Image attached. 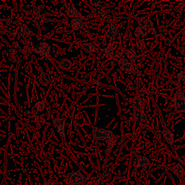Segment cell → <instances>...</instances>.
Wrapping results in <instances>:
<instances>
[{"label":"cell","mask_w":185,"mask_h":185,"mask_svg":"<svg viewBox=\"0 0 185 185\" xmlns=\"http://www.w3.org/2000/svg\"><path fill=\"white\" fill-rule=\"evenodd\" d=\"M46 100L44 99L42 101H39L38 103H36V104L35 105V106L33 108L32 112L34 113H37L39 112H41L42 110H44V108L45 107V105H46Z\"/></svg>","instance_id":"obj_16"},{"label":"cell","mask_w":185,"mask_h":185,"mask_svg":"<svg viewBox=\"0 0 185 185\" xmlns=\"http://www.w3.org/2000/svg\"><path fill=\"white\" fill-rule=\"evenodd\" d=\"M104 52H105L104 54L106 55V56H108V57L112 56L114 53V45H113L112 44H109V45H108L107 48L106 49V50H105Z\"/></svg>","instance_id":"obj_23"},{"label":"cell","mask_w":185,"mask_h":185,"mask_svg":"<svg viewBox=\"0 0 185 185\" xmlns=\"http://www.w3.org/2000/svg\"><path fill=\"white\" fill-rule=\"evenodd\" d=\"M121 69L126 73H132L134 71V66L130 62H129L126 59H122L119 63Z\"/></svg>","instance_id":"obj_4"},{"label":"cell","mask_w":185,"mask_h":185,"mask_svg":"<svg viewBox=\"0 0 185 185\" xmlns=\"http://www.w3.org/2000/svg\"><path fill=\"white\" fill-rule=\"evenodd\" d=\"M2 185H7V181H6L5 177L2 179Z\"/></svg>","instance_id":"obj_33"},{"label":"cell","mask_w":185,"mask_h":185,"mask_svg":"<svg viewBox=\"0 0 185 185\" xmlns=\"http://www.w3.org/2000/svg\"><path fill=\"white\" fill-rule=\"evenodd\" d=\"M36 38H38V39H40V38H40V36H36Z\"/></svg>","instance_id":"obj_36"},{"label":"cell","mask_w":185,"mask_h":185,"mask_svg":"<svg viewBox=\"0 0 185 185\" xmlns=\"http://www.w3.org/2000/svg\"><path fill=\"white\" fill-rule=\"evenodd\" d=\"M148 31L145 29V28H143V26H138L136 28V29H135V33L136 36L138 37V38H142V37L143 36H145L146 35L148 34Z\"/></svg>","instance_id":"obj_17"},{"label":"cell","mask_w":185,"mask_h":185,"mask_svg":"<svg viewBox=\"0 0 185 185\" xmlns=\"http://www.w3.org/2000/svg\"><path fill=\"white\" fill-rule=\"evenodd\" d=\"M50 46L46 42H41L37 44L34 48V52L36 54H40L41 56L46 57V59L50 58Z\"/></svg>","instance_id":"obj_3"},{"label":"cell","mask_w":185,"mask_h":185,"mask_svg":"<svg viewBox=\"0 0 185 185\" xmlns=\"http://www.w3.org/2000/svg\"><path fill=\"white\" fill-rule=\"evenodd\" d=\"M85 181V178L81 171H76L71 173L66 176V185H81Z\"/></svg>","instance_id":"obj_2"},{"label":"cell","mask_w":185,"mask_h":185,"mask_svg":"<svg viewBox=\"0 0 185 185\" xmlns=\"http://www.w3.org/2000/svg\"><path fill=\"white\" fill-rule=\"evenodd\" d=\"M139 26H143L148 31H153L155 30L153 27V24L148 18H142L139 20Z\"/></svg>","instance_id":"obj_6"},{"label":"cell","mask_w":185,"mask_h":185,"mask_svg":"<svg viewBox=\"0 0 185 185\" xmlns=\"http://www.w3.org/2000/svg\"><path fill=\"white\" fill-rule=\"evenodd\" d=\"M59 51V48L57 45L53 44L50 46V51H49V54L52 55H57Z\"/></svg>","instance_id":"obj_26"},{"label":"cell","mask_w":185,"mask_h":185,"mask_svg":"<svg viewBox=\"0 0 185 185\" xmlns=\"http://www.w3.org/2000/svg\"><path fill=\"white\" fill-rule=\"evenodd\" d=\"M81 47L83 50L88 51V52H93L96 51V47L89 43H84L81 45Z\"/></svg>","instance_id":"obj_22"},{"label":"cell","mask_w":185,"mask_h":185,"mask_svg":"<svg viewBox=\"0 0 185 185\" xmlns=\"http://www.w3.org/2000/svg\"><path fill=\"white\" fill-rule=\"evenodd\" d=\"M12 45H13V46L15 47V48H18V47L19 46V42H18V41H15Z\"/></svg>","instance_id":"obj_31"},{"label":"cell","mask_w":185,"mask_h":185,"mask_svg":"<svg viewBox=\"0 0 185 185\" xmlns=\"http://www.w3.org/2000/svg\"><path fill=\"white\" fill-rule=\"evenodd\" d=\"M123 142H124V137H116V138H115L114 143H115V145H121L123 144Z\"/></svg>","instance_id":"obj_28"},{"label":"cell","mask_w":185,"mask_h":185,"mask_svg":"<svg viewBox=\"0 0 185 185\" xmlns=\"http://www.w3.org/2000/svg\"><path fill=\"white\" fill-rule=\"evenodd\" d=\"M67 14H68V15L70 16V17H74L76 18H81V11H80L79 10H77V8H75L73 5H71L70 7L68 8V10H67Z\"/></svg>","instance_id":"obj_13"},{"label":"cell","mask_w":185,"mask_h":185,"mask_svg":"<svg viewBox=\"0 0 185 185\" xmlns=\"http://www.w3.org/2000/svg\"><path fill=\"white\" fill-rule=\"evenodd\" d=\"M38 123L40 124H43L44 123V122H45V120L44 118H42V117H40V118L38 119Z\"/></svg>","instance_id":"obj_30"},{"label":"cell","mask_w":185,"mask_h":185,"mask_svg":"<svg viewBox=\"0 0 185 185\" xmlns=\"http://www.w3.org/2000/svg\"><path fill=\"white\" fill-rule=\"evenodd\" d=\"M59 67L64 70L69 69L72 67L71 61L68 60V59H63L60 62H59Z\"/></svg>","instance_id":"obj_19"},{"label":"cell","mask_w":185,"mask_h":185,"mask_svg":"<svg viewBox=\"0 0 185 185\" xmlns=\"http://www.w3.org/2000/svg\"><path fill=\"white\" fill-rule=\"evenodd\" d=\"M173 172L178 178L182 179L184 176V169L181 164L177 163L173 167Z\"/></svg>","instance_id":"obj_11"},{"label":"cell","mask_w":185,"mask_h":185,"mask_svg":"<svg viewBox=\"0 0 185 185\" xmlns=\"http://www.w3.org/2000/svg\"><path fill=\"white\" fill-rule=\"evenodd\" d=\"M143 112H134V120L136 124H140L142 118H143Z\"/></svg>","instance_id":"obj_25"},{"label":"cell","mask_w":185,"mask_h":185,"mask_svg":"<svg viewBox=\"0 0 185 185\" xmlns=\"http://www.w3.org/2000/svg\"><path fill=\"white\" fill-rule=\"evenodd\" d=\"M164 137H165L166 140L168 142L170 145H173L174 143V135L172 132L164 125V129L163 131Z\"/></svg>","instance_id":"obj_10"},{"label":"cell","mask_w":185,"mask_h":185,"mask_svg":"<svg viewBox=\"0 0 185 185\" xmlns=\"http://www.w3.org/2000/svg\"><path fill=\"white\" fill-rule=\"evenodd\" d=\"M72 27L75 30H81L83 28V22L79 18H74L71 21Z\"/></svg>","instance_id":"obj_12"},{"label":"cell","mask_w":185,"mask_h":185,"mask_svg":"<svg viewBox=\"0 0 185 185\" xmlns=\"http://www.w3.org/2000/svg\"><path fill=\"white\" fill-rule=\"evenodd\" d=\"M95 85H96V86H97V87H99V86H100V82H99V81H97V82H96V84H95Z\"/></svg>","instance_id":"obj_34"},{"label":"cell","mask_w":185,"mask_h":185,"mask_svg":"<svg viewBox=\"0 0 185 185\" xmlns=\"http://www.w3.org/2000/svg\"><path fill=\"white\" fill-rule=\"evenodd\" d=\"M2 22L0 20V28H2Z\"/></svg>","instance_id":"obj_35"},{"label":"cell","mask_w":185,"mask_h":185,"mask_svg":"<svg viewBox=\"0 0 185 185\" xmlns=\"http://www.w3.org/2000/svg\"><path fill=\"white\" fill-rule=\"evenodd\" d=\"M43 185H55V182L53 180L48 179V180L45 181V182H44V184Z\"/></svg>","instance_id":"obj_29"},{"label":"cell","mask_w":185,"mask_h":185,"mask_svg":"<svg viewBox=\"0 0 185 185\" xmlns=\"http://www.w3.org/2000/svg\"><path fill=\"white\" fill-rule=\"evenodd\" d=\"M137 48H138L140 50L142 51V52L146 53L147 52V48H146V45H145V43L143 39L140 38H138L137 39Z\"/></svg>","instance_id":"obj_20"},{"label":"cell","mask_w":185,"mask_h":185,"mask_svg":"<svg viewBox=\"0 0 185 185\" xmlns=\"http://www.w3.org/2000/svg\"><path fill=\"white\" fill-rule=\"evenodd\" d=\"M54 125L56 127L59 135L62 137L63 141L65 140V122L63 120H54Z\"/></svg>","instance_id":"obj_5"},{"label":"cell","mask_w":185,"mask_h":185,"mask_svg":"<svg viewBox=\"0 0 185 185\" xmlns=\"http://www.w3.org/2000/svg\"><path fill=\"white\" fill-rule=\"evenodd\" d=\"M17 33L20 37H28L30 36L31 32L26 25L20 24L17 28Z\"/></svg>","instance_id":"obj_7"},{"label":"cell","mask_w":185,"mask_h":185,"mask_svg":"<svg viewBox=\"0 0 185 185\" xmlns=\"http://www.w3.org/2000/svg\"><path fill=\"white\" fill-rule=\"evenodd\" d=\"M92 134L96 139L101 140H105L106 143H108L109 146H113L115 145L114 141L116 137L113 135L112 132L104 130V129H99V128H94L92 131Z\"/></svg>","instance_id":"obj_1"},{"label":"cell","mask_w":185,"mask_h":185,"mask_svg":"<svg viewBox=\"0 0 185 185\" xmlns=\"http://www.w3.org/2000/svg\"><path fill=\"white\" fill-rule=\"evenodd\" d=\"M91 10L93 13L96 14V15H103L104 14V11L103 10L100 6H92Z\"/></svg>","instance_id":"obj_24"},{"label":"cell","mask_w":185,"mask_h":185,"mask_svg":"<svg viewBox=\"0 0 185 185\" xmlns=\"http://www.w3.org/2000/svg\"><path fill=\"white\" fill-rule=\"evenodd\" d=\"M150 164V161L147 157L143 155H140L137 157V167H141V166H147Z\"/></svg>","instance_id":"obj_14"},{"label":"cell","mask_w":185,"mask_h":185,"mask_svg":"<svg viewBox=\"0 0 185 185\" xmlns=\"http://www.w3.org/2000/svg\"><path fill=\"white\" fill-rule=\"evenodd\" d=\"M40 82L43 85H49L51 83L50 77H49V75H47L46 73H42Z\"/></svg>","instance_id":"obj_21"},{"label":"cell","mask_w":185,"mask_h":185,"mask_svg":"<svg viewBox=\"0 0 185 185\" xmlns=\"http://www.w3.org/2000/svg\"><path fill=\"white\" fill-rule=\"evenodd\" d=\"M132 107L134 108V112H142L143 110V102L140 98L136 97L132 100Z\"/></svg>","instance_id":"obj_9"},{"label":"cell","mask_w":185,"mask_h":185,"mask_svg":"<svg viewBox=\"0 0 185 185\" xmlns=\"http://www.w3.org/2000/svg\"><path fill=\"white\" fill-rule=\"evenodd\" d=\"M85 185H98V184L96 182H89L86 183Z\"/></svg>","instance_id":"obj_32"},{"label":"cell","mask_w":185,"mask_h":185,"mask_svg":"<svg viewBox=\"0 0 185 185\" xmlns=\"http://www.w3.org/2000/svg\"><path fill=\"white\" fill-rule=\"evenodd\" d=\"M105 32H106V35L107 36L109 37H114L116 35L117 32H118V29H117V27H116L115 26H109V27H106L105 28Z\"/></svg>","instance_id":"obj_15"},{"label":"cell","mask_w":185,"mask_h":185,"mask_svg":"<svg viewBox=\"0 0 185 185\" xmlns=\"http://www.w3.org/2000/svg\"><path fill=\"white\" fill-rule=\"evenodd\" d=\"M33 24L36 27H41L43 25V18L41 16H38L33 19Z\"/></svg>","instance_id":"obj_27"},{"label":"cell","mask_w":185,"mask_h":185,"mask_svg":"<svg viewBox=\"0 0 185 185\" xmlns=\"http://www.w3.org/2000/svg\"><path fill=\"white\" fill-rule=\"evenodd\" d=\"M125 54L127 57H128V58L130 59L131 61H135L136 60L137 57V54L136 53V51H135L133 49H126L124 51Z\"/></svg>","instance_id":"obj_18"},{"label":"cell","mask_w":185,"mask_h":185,"mask_svg":"<svg viewBox=\"0 0 185 185\" xmlns=\"http://www.w3.org/2000/svg\"><path fill=\"white\" fill-rule=\"evenodd\" d=\"M175 110L176 112H185V97L179 96L175 103Z\"/></svg>","instance_id":"obj_8"}]
</instances>
